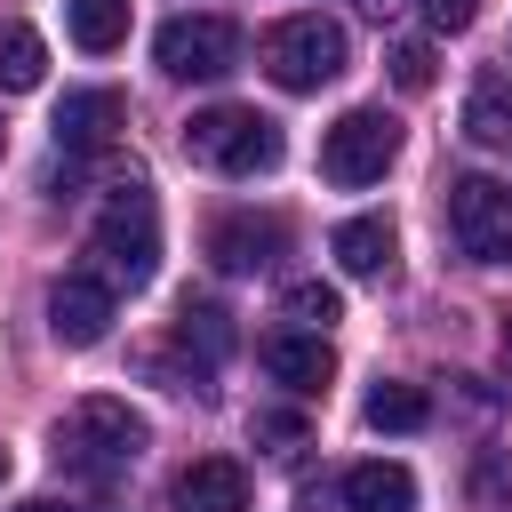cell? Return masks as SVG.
<instances>
[{
    "label": "cell",
    "instance_id": "obj_1",
    "mask_svg": "<svg viewBox=\"0 0 512 512\" xmlns=\"http://www.w3.org/2000/svg\"><path fill=\"white\" fill-rule=\"evenodd\" d=\"M144 416L128 408V400H104V392H88V400H72L64 416H56V464L64 472H80V480H112V472H128L136 456H144Z\"/></svg>",
    "mask_w": 512,
    "mask_h": 512
},
{
    "label": "cell",
    "instance_id": "obj_2",
    "mask_svg": "<svg viewBox=\"0 0 512 512\" xmlns=\"http://www.w3.org/2000/svg\"><path fill=\"white\" fill-rule=\"evenodd\" d=\"M184 152L216 176H264V168H280L288 144H280V120H264L256 104H208L184 120Z\"/></svg>",
    "mask_w": 512,
    "mask_h": 512
},
{
    "label": "cell",
    "instance_id": "obj_3",
    "mask_svg": "<svg viewBox=\"0 0 512 512\" xmlns=\"http://www.w3.org/2000/svg\"><path fill=\"white\" fill-rule=\"evenodd\" d=\"M88 256L104 264V280L112 288H144L152 272H160V208H152V192L128 176L112 200H104V216L88 224Z\"/></svg>",
    "mask_w": 512,
    "mask_h": 512
},
{
    "label": "cell",
    "instance_id": "obj_4",
    "mask_svg": "<svg viewBox=\"0 0 512 512\" xmlns=\"http://www.w3.org/2000/svg\"><path fill=\"white\" fill-rule=\"evenodd\" d=\"M344 56H352V40H344V24L320 16V8H296V16H280V24L264 32V72H272L288 96L328 88V80L344 72Z\"/></svg>",
    "mask_w": 512,
    "mask_h": 512
},
{
    "label": "cell",
    "instance_id": "obj_5",
    "mask_svg": "<svg viewBox=\"0 0 512 512\" xmlns=\"http://www.w3.org/2000/svg\"><path fill=\"white\" fill-rule=\"evenodd\" d=\"M392 160H400V120H392L384 104H352V112H336L328 136H320V176L344 184V192L376 184Z\"/></svg>",
    "mask_w": 512,
    "mask_h": 512
},
{
    "label": "cell",
    "instance_id": "obj_6",
    "mask_svg": "<svg viewBox=\"0 0 512 512\" xmlns=\"http://www.w3.org/2000/svg\"><path fill=\"white\" fill-rule=\"evenodd\" d=\"M448 240L472 264H504L512 256V184L496 176H456L448 184Z\"/></svg>",
    "mask_w": 512,
    "mask_h": 512
},
{
    "label": "cell",
    "instance_id": "obj_7",
    "mask_svg": "<svg viewBox=\"0 0 512 512\" xmlns=\"http://www.w3.org/2000/svg\"><path fill=\"white\" fill-rule=\"evenodd\" d=\"M152 56H160V72H176V80H224V72L240 64V24H232V16H168V24L152 32Z\"/></svg>",
    "mask_w": 512,
    "mask_h": 512
},
{
    "label": "cell",
    "instance_id": "obj_8",
    "mask_svg": "<svg viewBox=\"0 0 512 512\" xmlns=\"http://www.w3.org/2000/svg\"><path fill=\"white\" fill-rule=\"evenodd\" d=\"M256 360H264V376L288 384L296 400L328 392V376H336V352H328V336H312V328H272V336H256Z\"/></svg>",
    "mask_w": 512,
    "mask_h": 512
},
{
    "label": "cell",
    "instance_id": "obj_9",
    "mask_svg": "<svg viewBox=\"0 0 512 512\" xmlns=\"http://www.w3.org/2000/svg\"><path fill=\"white\" fill-rule=\"evenodd\" d=\"M48 328H56V344H104V328H112V280H96V272H64L56 288H48Z\"/></svg>",
    "mask_w": 512,
    "mask_h": 512
},
{
    "label": "cell",
    "instance_id": "obj_10",
    "mask_svg": "<svg viewBox=\"0 0 512 512\" xmlns=\"http://www.w3.org/2000/svg\"><path fill=\"white\" fill-rule=\"evenodd\" d=\"M120 120H128L120 88H72V96L56 104V152H64V160H88V152L112 144Z\"/></svg>",
    "mask_w": 512,
    "mask_h": 512
},
{
    "label": "cell",
    "instance_id": "obj_11",
    "mask_svg": "<svg viewBox=\"0 0 512 512\" xmlns=\"http://www.w3.org/2000/svg\"><path fill=\"white\" fill-rule=\"evenodd\" d=\"M280 240H288L280 216H224V224H208V264L216 272H264L280 256Z\"/></svg>",
    "mask_w": 512,
    "mask_h": 512
},
{
    "label": "cell",
    "instance_id": "obj_12",
    "mask_svg": "<svg viewBox=\"0 0 512 512\" xmlns=\"http://www.w3.org/2000/svg\"><path fill=\"white\" fill-rule=\"evenodd\" d=\"M176 512H248V472L232 456H200L176 472Z\"/></svg>",
    "mask_w": 512,
    "mask_h": 512
},
{
    "label": "cell",
    "instance_id": "obj_13",
    "mask_svg": "<svg viewBox=\"0 0 512 512\" xmlns=\"http://www.w3.org/2000/svg\"><path fill=\"white\" fill-rule=\"evenodd\" d=\"M392 248H400L392 216H344V224L328 232V256H336L352 280H376V272H392Z\"/></svg>",
    "mask_w": 512,
    "mask_h": 512
},
{
    "label": "cell",
    "instance_id": "obj_14",
    "mask_svg": "<svg viewBox=\"0 0 512 512\" xmlns=\"http://www.w3.org/2000/svg\"><path fill=\"white\" fill-rule=\"evenodd\" d=\"M344 512H416V472L408 464H384V456H368V464H352L344 472Z\"/></svg>",
    "mask_w": 512,
    "mask_h": 512
},
{
    "label": "cell",
    "instance_id": "obj_15",
    "mask_svg": "<svg viewBox=\"0 0 512 512\" xmlns=\"http://www.w3.org/2000/svg\"><path fill=\"white\" fill-rule=\"evenodd\" d=\"M40 72H48V40H40L24 16H8V24H0V96H32Z\"/></svg>",
    "mask_w": 512,
    "mask_h": 512
},
{
    "label": "cell",
    "instance_id": "obj_16",
    "mask_svg": "<svg viewBox=\"0 0 512 512\" xmlns=\"http://www.w3.org/2000/svg\"><path fill=\"white\" fill-rule=\"evenodd\" d=\"M360 416H368L376 432H424V424H432V392H424V384H376Z\"/></svg>",
    "mask_w": 512,
    "mask_h": 512
},
{
    "label": "cell",
    "instance_id": "obj_17",
    "mask_svg": "<svg viewBox=\"0 0 512 512\" xmlns=\"http://www.w3.org/2000/svg\"><path fill=\"white\" fill-rule=\"evenodd\" d=\"M64 24L88 56H104V48L128 40V0H64Z\"/></svg>",
    "mask_w": 512,
    "mask_h": 512
},
{
    "label": "cell",
    "instance_id": "obj_18",
    "mask_svg": "<svg viewBox=\"0 0 512 512\" xmlns=\"http://www.w3.org/2000/svg\"><path fill=\"white\" fill-rule=\"evenodd\" d=\"M280 320H296V328L328 336V320H344V296H336L328 280H296V288L280 296Z\"/></svg>",
    "mask_w": 512,
    "mask_h": 512
},
{
    "label": "cell",
    "instance_id": "obj_19",
    "mask_svg": "<svg viewBox=\"0 0 512 512\" xmlns=\"http://www.w3.org/2000/svg\"><path fill=\"white\" fill-rule=\"evenodd\" d=\"M176 336H184V352L200 344V368H216V360L232 352V320H224L216 304H184V312H176Z\"/></svg>",
    "mask_w": 512,
    "mask_h": 512
},
{
    "label": "cell",
    "instance_id": "obj_20",
    "mask_svg": "<svg viewBox=\"0 0 512 512\" xmlns=\"http://www.w3.org/2000/svg\"><path fill=\"white\" fill-rule=\"evenodd\" d=\"M464 136H472V144H512V96L480 88V96L464 104Z\"/></svg>",
    "mask_w": 512,
    "mask_h": 512
},
{
    "label": "cell",
    "instance_id": "obj_21",
    "mask_svg": "<svg viewBox=\"0 0 512 512\" xmlns=\"http://www.w3.org/2000/svg\"><path fill=\"white\" fill-rule=\"evenodd\" d=\"M392 80L416 96V88H432V48L424 40H392Z\"/></svg>",
    "mask_w": 512,
    "mask_h": 512
},
{
    "label": "cell",
    "instance_id": "obj_22",
    "mask_svg": "<svg viewBox=\"0 0 512 512\" xmlns=\"http://www.w3.org/2000/svg\"><path fill=\"white\" fill-rule=\"evenodd\" d=\"M248 432H256V440H304V416H296V408H256Z\"/></svg>",
    "mask_w": 512,
    "mask_h": 512
},
{
    "label": "cell",
    "instance_id": "obj_23",
    "mask_svg": "<svg viewBox=\"0 0 512 512\" xmlns=\"http://www.w3.org/2000/svg\"><path fill=\"white\" fill-rule=\"evenodd\" d=\"M424 16H432L440 32H464V24L480 16V0H424Z\"/></svg>",
    "mask_w": 512,
    "mask_h": 512
},
{
    "label": "cell",
    "instance_id": "obj_24",
    "mask_svg": "<svg viewBox=\"0 0 512 512\" xmlns=\"http://www.w3.org/2000/svg\"><path fill=\"white\" fill-rule=\"evenodd\" d=\"M16 512H64V504H56V496H32V504H16Z\"/></svg>",
    "mask_w": 512,
    "mask_h": 512
},
{
    "label": "cell",
    "instance_id": "obj_25",
    "mask_svg": "<svg viewBox=\"0 0 512 512\" xmlns=\"http://www.w3.org/2000/svg\"><path fill=\"white\" fill-rule=\"evenodd\" d=\"M504 360H512V312H504Z\"/></svg>",
    "mask_w": 512,
    "mask_h": 512
},
{
    "label": "cell",
    "instance_id": "obj_26",
    "mask_svg": "<svg viewBox=\"0 0 512 512\" xmlns=\"http://www.w3.org/2000/svg\"><path fill=\"white\" fill-rule=\"evenodd\" d=\"M0 480H8V456H0Z\"/></svg>",
    "mask_w": 512,
    "mask_h": 512
}]
</instances>
